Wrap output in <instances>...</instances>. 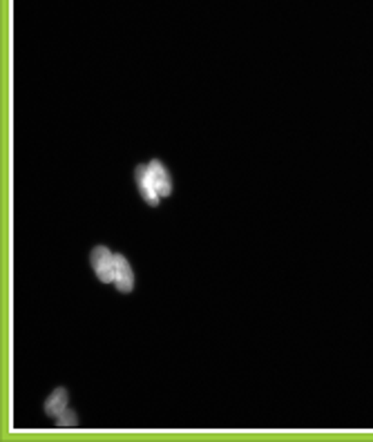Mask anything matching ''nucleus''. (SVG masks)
<instances>
[{
  "label": "nucleus",
  "mask_w": 373,
  "mask_h": 442,
  "mask_svg": "<svg viewBox=\"0 0 373 442\" xmlns=\"http://www.w3.org/2000/svg\"><path fill=\"white\" fill-rule=\"evenodd\" d=\"M56 420V427H61V429H65V427H76V422H79V418H76V413L74 411H70V409H65L58 418H54Z\"/></svg>",
  "instance_id": "obj_6"
},
{
  "label": "nucleus",
  "mask_w": 373,
  "mask_h": 442,
  "mask_svg": "<svg viewBox=\"0 0 373 442\" xmlns=\"http://www.w3.org/2000/svg\"><path fill=\"white\" fill-rule=\"evenodd\" d=\"M148 170H150V177H152V183H155V188L159 192V197L164 199L168 194L172 192V181H170V172L164 168L161 161H150L148 164Z\"/></svg>",
  "instance_id": "obj_3"
},
{
  "label": "nucleus",
  "mask_w": 373,
  "mask_h": 442,
  "mask_svg": "<svg viewBox=\"0 0 373 442\" xmlns=\"http://www.w3.org/2000/svg\"><path fill=\"white\" fill-rule=\"evenodd\" d=\"M114 286L121 293H130L134 288V273L130 268V261L123 255H116V273H114Z\"/></svg>",
  "instance_id": "obj_4"
},
{
  "label": "nucleus",
  "mask_w": 373,
  "mask_h": 442,
  "mask_svg": "<svg viewBox=\"0 0 373 442\" xmlns=\"http://www.w3.org/2000/svg\"><path fill=\"white\" fill-rule=\"evenodd\" d=\"M134 174H137V185H139V192H141L143 201H146L148 206H157V203L161 201V197H159V192L155 188V183H152L148 164L146 166H137V172H134Z\"/></svg>",
  "instance_id": "obj_2"
},
{
  "label": "nucleus",
  "mask_w": 373,
  "mask_h": 442,
  "mask_svg": "<svg viewBox=\"0 0 373 442\" xmlns=\"http://www.w3.org/2000/svg\"><path fill=\"white\" fill-rule=\"evenodd\" d=\"M67 400H70V395H67V391L63 387H58L56 391H52V395L47 398L45 402V413L49 418H58L65 409H67Z\"/></svg>",
  "instance_id": "obj_5"
},
{
  "label": "nucleus",
  "mask_w": 373,
  "mask_h": 442,
  "mask_svg": "<svg viewBox=\"0 0 373 442\" xmlns=\"http://www.w3.org/2000/svg\"><path fill=\"white\" fill-rule=\"evenodd\" d=\"M92 266L94 273L103 284H114V273H116V255L105 248V246H97L92 250Z\"/></svg>",
  "instance_id": "obj_1"
}]
</instances>
